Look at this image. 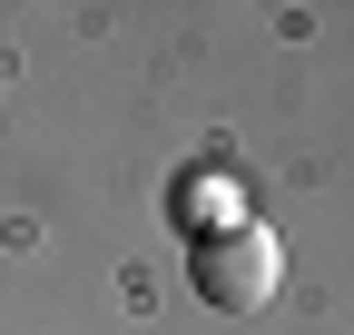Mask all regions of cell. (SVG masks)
Here are the masks:
<instances>
[{"label":"cell","instance_id":"1","mask_svg":"<svg viewBox=\"0 0 354 335\" xmlns=\"http://www.w3.org/2000/svg\"><path fill=\"white\" fill-rule=\"evenodd\" d=\"M187 286L216 306V316H256L266 296L286 286V246L266 217H236V227H197V257H187Z\"/></svg>","mask_w":354,"mask_h":335}]
</instances>
